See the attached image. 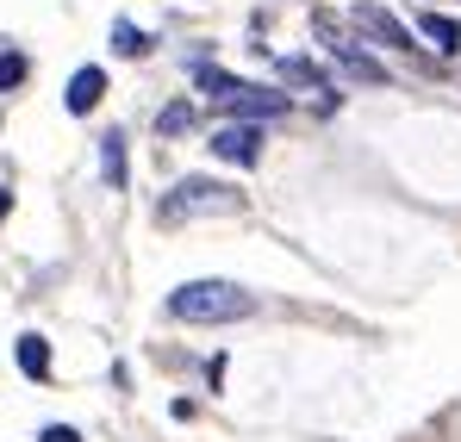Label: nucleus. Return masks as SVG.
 <instances>
[{"mask_svg":"<svg viewBox=\"0 0 461 442\" xmlns=\"http://www.w3.org/2000/svg\"><path fill=\"white\" fill-rule=\"evenodd\" d=\"M168 311L181 324H237V318L256 311V293L237 287V281H187V287L168 293Z\"/></svg>","mask_w":461,"mask_h":442,"instance_id":"obj_1","label":"nucleus"},{"mask_svg":"<svg viewBox=\"0 0 461 442\" xmlns=\"http://www.w3.org/2000/svg\"><path fill=\"white\" fill-rule=\"evenodd\" d=\"M206 212H243V194L225 187V181H212V175H187V181H175V187L162 194V206H156L162 224L206 219Z\"/></svg>","mask_w":461,"mask_h":442,"instance_id":"obj_2","label":"nucleus"},{"mask_svg":"<svg viewBox=\"0 0 461 442\" xmlns=\"http://www.w3.org/2000/svg\"><path fill=\"white\" fill-rule=\"evenodd\" d=\"M318 32H324V44H330V57L343 63V75H349V81H368V87H386V69L375 63V57H368V50H362V44H349V38H337V25H330L324 13H318Z\"/></svg>","mask_w":461,"mask_h":442,"instance_id":"obj_3","label":"nucleus"},{"mask_svg":"<svg viewBox=\"0 0 461 442\" xmlns=\"http://www.w3.org/2000/svg\"><path fill=\"white\" fill-rule=\"evenodd\" d=\"M212 156H225L237 168L262 162V125H219V131H212Z\"/></svg>","mask_w":461,"mask_h":442,"instance_id":"obj_4","label":"nucleus"},{"mask_svg":"<svg viewBox=\"0 0 461 442\" xmlns=\"http://www.w3.org/2000/svg\"><path fill=\"white\" fill-rule=\"evenodd\" d=\"M356 25H362V32H375V44H386V50H411V44H418V38L386 13L381 0H362V6H356Z\"/></svg>","mask_w":461,"mask_h":442,"instance_id":"obj_5","label":"nucleus"},{"mask_svg":"<svg viewBox=\"0 0 461 442\" xmlns=\"http://www.w3.org/2000/svg\"><path fill=\"white\" fill-rule=\"evenodd\" d=\"M230 113H237V119H281V113H287V94H281V87H243V94L230 100Z\"/></svg>","mask_w":461,"mask_h":442,"instance_id":"obj_6","label":"nucleus"},{"mask_svg":"<svg viewBox=\"0 0 461 442\" xmlns=\"http://www.w3.org/2000/svg\"><path fill=\"white\" fill-rule=\"evenodd\" d=\"M194 87H200V94H206L212 106H230V100H237V94H243L249 81H237L230 69H212V63H200V75H194Z\"/></svg>","mask_w":461,"mask_h":442,"instance_id":"obj_7","label":"nucleus"},{"mask_svg":"<svg viewBox=\"0 0 461 442\" xmlns=\"http://www.w3.org/2000/svg\"><path fill=\"white\" fill-rule=\"evenodd\" d=\"M100 94H106V75L94 69V63L69 75V113H94V106H100Z\"/></svg>","mask_w":461,"mask_h":442,"instance_id":"obj_8","label":"nucleus"},{"mask_svg":"<svg viewBox=\"0 0 461 442\" xmlns=\"http://www.w3.org/2000/svg\"><path fill=\"white\" fill-rule=\"evenodd\" d=\"M418 38H430V50H443V57L461 50V25L449 13H424V19H418Z\"/></svg>","mask_w":461,"mask_h":442,"instance_id":"obj_9","label":"nucleus"},{"mask_svg":"<svg viewBox=\"0 0 461 442\" xmlns=\"http://www.w3.org/2000/svg\"><path fill=\"white\" fill-rule=\"evenodd\" d=\"M100 168H106V187H125L131 162H125V131H106L100 138Z\"/></svg>","mask_w":461,"mask_h":442,"instance_id":"obj_10","label":"nucleus"},{"mask_svg":"<svg viewBox=\"0 0 461 442\" xmlns=\"http://www.w3.org/2000/svg\"><path fill=\"white\" fill-rule=\"evenodd\" d=\"M281 81H294V87H330V69L318 57H281Z\"/></svg>","mask_w":461,"mask_h":442,"instance_id":"obj_11","label":"nucleus"},{"mask_svg":"<svg viewBox=\"0 0 461 442\" xmlns=\"http://www.w3.org/2000/svg\"><path fill=\"white\" fill-rule=\"evenodd\" d=\"M181 131H194V100H168L156 113V138H181Z\"/></svg>","mask_w":461,"mask_h":442,"instance_id":"obj_12","label":"nucleus"},{"mask_svg":"<svg viewBox=\"0 0 461 442\" xmlns=\"http://www.w3.org/2000/svg\"><path fill=\"white\" fill-rule=\"evenodd\" d=\"M19 368L32 374V380H44L50 374V343L44 337H19Z\"/></svg>","mask_w":461,"mask_h":442,"instance_id":"obj_13","label":"nucleus"},{"mask_svg":"<svg viewBox=\"0 0 461 442\" xmlns=\"http://www.w3.org/2000/svg\"><path fill=\"white\" fill-rule=\"evenodd\" d=\"M113 50H119V57H150V38H144L131 19H113Z\"/></svg>","mask_w":461,"mask_h":442,"instance_id":"obj_14","label":"nucleus"},{"mask_svg":"<svg viewBox=\"0 0 461 442\" xmlns=\"http://www.w3.org/2000/svg\"><path fill=\"white\" fill-rule=\"evenodd\" d=\"M19 81H25V57H19V50H6V57H0V94H13Z\"/></svg>","mask_w":461,"mask_h":442,"instance_id":"obj_15","label":"nucleus"},{"mask_svg":"<svg viewBox=\"0 0 461 442\" xmlns=\"http://www.w3.org/2000/svg\"><path fill=\"white\" fill-rule=\"evenodd\" d=\"M38 442H81V430H69V424H44Z\"/></svg>","mask_w":461,"mask_h":442,"instance_id":"obj_16","label":"nucleus"},{"mask_svg":"<svg viewBox=\"0 0 461 442\" xmlns=\"http://www.w3.org/2000/svg\"><path fill=\"white\" fill-rule=\"evenodd\" d=\"M6 212H13V194H6V187H0V219H6Z\"/></svg>","mask_w":461,"mask_h":442,"instance_id":"obj_17","label":"nucleus"}]
</instances>
